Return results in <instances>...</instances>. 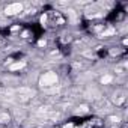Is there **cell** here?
Masks as SVG:
<instances>
[{
	"label": "cell",
	"instance_id": "1",
	"mask_svg": "<svg viewBox=\"0 0 128 128\" xmlns=\"http://www.w3.org/2000/svg\"><path fill=\"white\" fill-rule=\"evenodd\" d=\"M57 83V74L56 72H45L42 77H41V80H39V84L44 88H48V86H53V84H56Z\"/></svg>",
	"mask_w": 128,
	"mask_h": 128
},
{
	"label": "cell",
	"instance_id": "2",
	"mask_svg": "<svg viewBox=\"0 0 128 128\" xmlns=\"http://www.w3.org/2000/svg\"><path fill=\"white\" fill-rule=\"evenodd\" d=\"M21 11H23V5L21 3H14V5H9L5 9V14L6 15H15V14H18Z\"/></svg>",
	"mask_w": 128,
	"mask_h": 128
},
{
	"label": "cell",
	"instance_id": "3",
	"mask_svg": "<svg viewBox=\"0 0 128 128\" xmlns=\"http://www.w3.org/2000/svg\"><path fill=\"white\" fill-rule=\"evenodd\" d=\"M95 108L96 110H108V102L106 100H101V101L95 102Z\"/></svg>",
	"mask_w": 128,
	"mask_h": 128
},
{
	"label": "cell",
	"instance_id": "4",
	"mask_svg": "<svg viewBox=\"0 0 128 128\" xmlns=\"http://www.w3.org/2000/svg\"><path fill=\"white\" fill-rule=\"evenodd\" d=\"M113 101H114V104H116V106L124 104V102H125V96H124V94H118V95H114Z\"/></svg>",
	"mask_w": 128,
	"mask_h": 128
},
{
	"label": "cell",
	"instance_id": "5",
	"mask_svg": "<svg viewBox=\"0 0 128 128\" xmlns=\"http://www.w3.org/2000/svg\"><path fill=\"white\" fill-rule=\"evenodd\" d=\"M89 112V107L88 106H80V107H77V110L74 112L76 114H84V113H88Z\"/></svg>",
	"mask_w": 128,
	"mask_h": 128
},
{
	"label": "cell",
	"instance_id": "6",
	"mask_svg": "<svg viewBox=\"0 0 128 128\" xmlns=\"http://www.w3.org/2000/svg\"><path fill=\"white\" fill-rule=\"evenodd\" d=\"M24 65H26L24 62H17V63H12V65H11V71H17V70H21V68H24Z\"/></svg>",
	"mask_w": 128,
	"mask_h": 128
},
{
	"label": "cell",
	"instance_id": "7",
	"mask_svg": "<svg viewBox=\"0 0 128 128\" xmlns=\"http://www.w3.org/2000/svg\"><path fill=\"white\" fill-rule=\"evenodd\" d=\"M112 80H113L112 76H104V77L101 78V83H102V84H108V83H112Z\"/></svg>",
	"mask_w": 128,
	"mask_h": 128
},
{
	"label": "cell",
	"instance_id": "8",
	"mask_svg": "<svg viewBox=\"0 0 128 128\" xmlns=\"http://www.w3.org/2000/svg\"><path fill=\"white\" fill-rule=\"evenodd\" d=\"M114 33V29H108V30H104L102 33H101V38H104V36H108V35H113Z\"/></svg>",
	"mask_w": 128,
	"mask_h": 128
},
{
	"label": "cell",
	"instance_id": "9",
	"mask_svg": "<svg viewBox=\"0 0 128 128\" xmlns=\"http://www.w3.org/2000/svg\"><path fill=\"white\" fill-rule=\"evenodd\" d=\"M9 120V116L6 113H0V122H8Z\"/></svg>",
	"mask_w": 128,
	"mask_h": 128
},
{
	"label": "cell",
	"instance_id": "10",
	"mask_svg": "<svg viewBox=\"0 0 128 128\" xmlns=\"http://www.w3.org/2000/svg\"><path fill=\"white\" fill-rule=\"evenodd\" d=\"M110 120H112V122H119V118H118V116H112Z\"/></svg>",
	"mask_w": 128,
	"mask_h": 128
},
{
	"label": "cell",
	"instance_id": "11",
	"mask_svg": "<svg viewBox=\"0 0 128 128\" xmlns=\"http://www.w3.org/2000/svg\"><path fill=\"white\" fill-rule=\"evenodd\" d=\"M45 21H47V15H42V17H41V23L45 24Z\"/></svg>",
	"mask_w": 128,
	"mask_h": 128
},
{
	"label": "cell",
	"instance_id": "12",
	"mask_svg": "<svg viewBox=\"0 0 128 128\" xmlns=\"http://www.w3.org/2000/svg\"><path fill=\"white\" fill-rule=\"evenodd\" d=\"M38 45H39V47H44V45H45V41H44V39H41V41L38 42Z\"/></svg>",
	"mask_w": 128,
	"mask_h": 128
},
{
	"label": "cell",
	"instance_id": "13",
	"mask_svg": "<svg viewBox=\"0 0 128 128\" xmlns=\"http://www.w3.org/2000/svg\"><path fill=\"white\" fill-rule=\"evenodd\" d=\"M65 128H72V124H68V125H65Z\"/></svg>",
	"mask_w": 128,
	"mask_h": 128
}]
</instances>
